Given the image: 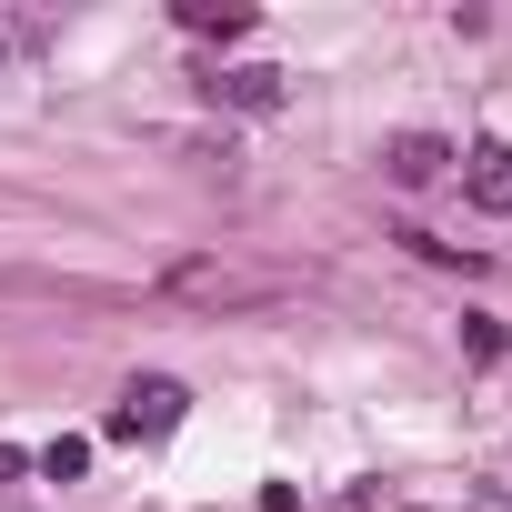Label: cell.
Instances as JSON below:
<instances>
[{
    "label": "cell",
    "instance_id": "obj_10",
    "mask_svg": "<svg viewBox=\"0 0 512 512\" xmlns=\"http://www.w3.org/2000/svg\"><path fill=\"white\" fill-rule=\"evenodd\" d=\"M462 342H472V362H502V322L492 312H462Z\"/></svg>",
    "mask_w": 512,
    "mask_h": 512
},
{
    "label": "cell",
    "instance_id": "obj_5",
    "mask_svg": "<svg viewBox=\"0 0 512 512\" xmlns=\"http://www.w3.org/2000/svg\"><path fill=\"white\" fill-rule=\"evenodd\" d=\"M462 191H472L482 211H502V221H512V141H482V151L462 161Z\"/></svg>",
    "mask_w": 512,
    "mask_h": 512
},
{
    "label": "cell",
    "instance_id": "obj_11",
    "mask_svg": "<svg viewBox=\"0 0 512 512\" xmlns=\"http://www.w3.org/2000/svg\"><path fill=\"white\" fill-rule=\"evenodd\" d=\"M21 472H31V452H21V442H0V482H21Z\"/></svg>",
    "mask_w": 512,
    "mask_h": 512
},
{
    "label": "cell",
    "instance_id": "obj_4",
    "mask_svg": "<svg viewBox=\"0 0 512 512\" xmlns=\"http://www.w3.org/2000/svg\"><path fill=\"white\" fill-rule=\"evenodd\" d=\"M382 171H392L402 191H422V181H442V171H452V141H432V131H402V141L382 151Z\"/></svg>",
    "mask_w": 512,
    "mask_h": 512
},
{
    "label": "cell",
    "instance_id": "obj_8",
    "mask_svg": "<svg viewBox=\"0 0 512 512\" xmlns=\"http://www.w3.org/2000/svg\"><path fill=\"white\" fill-rule=\"evenodd\" d=\"M181 31H201V41H241V31H251V11H221V0H181Z\"/></svg>",
    "mask_w": 512,
    "mask_h": 512
},
{
    "label": "cell",
    "instance_id": "obj_9",
    "mask_svg": "<svg viewBox=\"0 0 512 512\" xmlns=\"http://www.w3.org/2000/svg\"><path fill=\"white\" fill-rule=\"evenodd\" d=\"M41 41H51V21H41V11H0V61H31Z\"/></svg>",
    "mask_w": 512,
    "mask_h": 512
},
{
    "label": "cell",
    "instance_id": "obj_1",
    "mask_svg": "<svg viewBox=\"0 0 512 512\" xmlns=\"http://www.w3.org/2000/svg\"><path fill=\"white\" fill-rule=\"evenodd\" d=\"M161 302H191V312H262L282 302L272 272H241V262H171L161 272Z\"/></svg>",
    "mask_w": 512,
    "mask_h": 512
},
{
    "label": "cell",
    "instance_id": "obj_6",
    "mask_svg": "<svg viewBox=\"0 0 512 512\" xmlns=\"http://www.w3.org/2000/svg\"><path fill=\"white\" fill-rule=\"evenodd\" d=\"M412 512H512V492H502V482H462V492L412 482Z\"/></svg>",
    "mask_w": 512,
    "mask_h": 512
},
{
    "label": "cell",
    "instance_id": "obj_2",
    "mask_svg": "<svg viewBox=\"0 0 512 512\" xmlns=\"http://www.w3.org/2000/svg\"><path fill=\"white\" fill-rule=\"evenodd\" d=\"M191 422V392L171 382V372H151V382H121V402H111V442H161V432H181Z\"/></svg>",
    "mask_w": 512,
    "mask_h": 512
},
{
    "label": "cell",
    "instance_id": "obj_3",
    "mask_svg": "<svg viewBox=\"0 0 512 512\" xmlns=\"http://www.w3.org/2000/svg\"><path fill=\"white\" fill-rule=\"evenodd\" d=\"M201 91H211L221 111H282V101H292V81H282L272 61H251V71H221V81H201Z\"/></svg>",
    "mask_w": 512,
    "mask_h": 512
},
{
    "label": "cell",
    "instance_id": "obj_7",
    "mask_svg": "<svg viewBox=\"0 0 512 512\" xmlns=\"http://www.w3.org/2000/svg\"><path fill=\"white\" fill-rule=\"evenodd\" d=\"M31 472H41V482H81V472H91V432H61V442H41V452H31Z\"/></svg>",
    "mask_w": 512,
    "mask_h": 512
}]
</instances>
